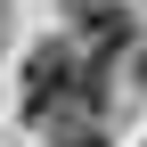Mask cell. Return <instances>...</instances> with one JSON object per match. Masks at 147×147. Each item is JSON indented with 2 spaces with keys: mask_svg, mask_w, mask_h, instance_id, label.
<instances>
[{
  "mask_svg": "<svg viewBox=\"0 0 147 147\" xmlns=\"http://www.w3.org/2000/svg\"><path fill=\"white\" fill-rule=\"evenodd\" d=\"M74 90H82V65H74L65 41H49V49L25 57V106H74Z\"/></svg>",
  "mask_w": 147,
  "mask_h": 147,
  "instance_id": "1",
  "label": "cell"
},
{
  "mask_svg": "<svg viewBox=\"0 0 147 147\" xmlns=\"http://www.w3.org/2000/svg\"><path fill=\"white\" fill-rule=\"evenodd\" d=\"M82 33L98 49H123L131 41V8H123V0H82Z\"/></svg>",
  "mask_w": 147,
  "mask_h": 147,
  "instance_id": "2",
  "label": "cell"
},
{
  "mask_svg": "<svg viewBox=\"0 0 147 147\" xmlns=\"http://www.w3.org/2000/svg\"><path fill=\"white\" fill-rule=\"evenodd\" d=\"M57 147H106V139H98V131H65Z\"/></svg>",
  "mask_w": 147,
  "mask_h": 147,
  "instance_id": "3",
  "label": "cell"
},
{
  "mask_svg": "<svg viewBox=\"0 0 147 147\" xmlns=\"http://www.w3.org/2000/svg\"><path fill=\"white\" fill-rule=\"evenodd\" d=\"M139 82H147V57H139Z\"/></svg>",
  "mask_w": 147,
  "mask_h": 147,
  "instance_id": "4",
  "label": "cell"
}]
</instances>
